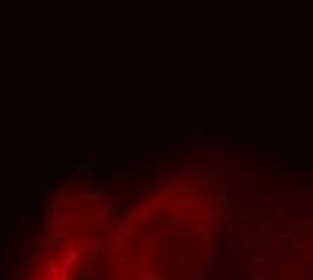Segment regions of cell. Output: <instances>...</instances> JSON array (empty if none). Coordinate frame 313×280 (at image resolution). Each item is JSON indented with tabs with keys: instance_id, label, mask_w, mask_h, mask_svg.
<instances>
[{
	"instance_id": "cell-1",
	"label": "cell",
	"mask_w": 313,
	"mask_h": 280,
	"mask_svg": "<svg viewBox=\"0 0 313 280\" xmlns=\"http://www.w3.org/2000/svg\"><path fill=\"white\" fill-rule=\"evenodd\" d=\"M0 278H11V253L0 250Z\"/></svg>"
}]
</instances>
